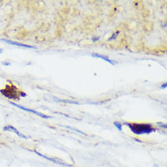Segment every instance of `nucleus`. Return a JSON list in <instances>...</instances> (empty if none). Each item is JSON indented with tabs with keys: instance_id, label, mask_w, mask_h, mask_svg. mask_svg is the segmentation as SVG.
I'll return each mask as SVG.
<instances>
[{
	"instance_id": "nucleus-1",
	"label": "nucleus",
	"mask_w": 167,
	"mask_h": 167,
	"mask_svg": "<svg viewBox=\"0 0 167 167\" xmlns=\"http://www.w3.org/2000/svg\"><path fill=\"white\" fill-rule=\"evenodd\" d=\"M125 125H127L130 130L136 135H142V134H150L156 131L151 124L148 123H128L125 122Z\"/></svg>"
},
{
	"instance_id": "nucleus-2",
	"label": "nucleus",
	"mask_w": 167,
	"mask_h": 167,
	"mask_svg": "<svg viewBox=\"0 0 167 167\" xmlns=\"http://www.w3.org/2000/svg\"><path fill=\"white\" fill-rule=\"evenodd\" d=\"M20 91L21 90H19L13 84H8V85L6 86L5 89H0V92H1L2 95H4L7 99H15V100H18L19 99Z\"/></svg>"
},
{
	"instance_id": "nucleus-3",
	"label": "nucleus",
	"mask_w": 167,
	"mask_h": 167,
	"mask_svg": "<svg viewBox=\"0 0 167 167\" xmlns=\"http://www.w3.org/2000/svg\"><path fill=\"white\" fill-rule=\"evenodd\" d=\"M10 103H11V105H13V106H15V107H18V108H19V109H21V110H23V111H28V112H30V113L36 114V115H38V116H39V117H41V118H44V119L51 118V117L49 116V115H45V114H43V113H41V112H38V111H34V110H31V109H28V108H26V107L21 106V105H18V104H17V103H15V102H13V101H11Z\"/></svg>"
},
{
	"instance_id": "nucleus-4",
	"label": "nucleus",
	"mask_w": 167,
	"mask_h": 167,
	"mask_svg": "<svg viewBox=\"0 0 167 167\" xmlns=\"http://www.w3.org/2000/svg\"><path fill=\"white\" fill-rule=\"evenodd\" d=\"M3 130H4L5 132H11V133H16L18 136H19L20 138H23V139H28V136L24 135V134L21 133L19 131H18L14 126H11V125H6V126H5V127L3 128Z\"/></svg>"
},
{
	"instance_id": "nucleus-5",
	"label": "nucleus",
	"mask_w": 167,
	"mask_h": 167,
	"mask_svg": "<svg viewBox=\"0 0 167 167\" xmlns=\"http://www.w3.org/2000/svg\"><path fill=\"white\" fill-rule=\"evenodd\" d=\"M37 154H38L39 156H41V157H43V158H45V159H47V160H49V161H51V162H53V163H55L57 165H65V166H71L70 165H69V164H67V163H65V162H63V161H61V160H59V159H57V158H51V157H48V156H46V155H43V154H41L40 153H38V152H35Z\"/></svg>"
},
{
	"instance_id": "nucleus-6",
	"label": "nucleus",
	"mask_w": 167,
	"mask_h": 167,
	"mask_svg": "<svg viewBox=\"0 0 167 167\" xmlns=\"http://www.w3.org/2000/svg\"><path fill=\"white\" fill-rule=\"evenodd\" d=\"M2 41L7 43V44H10V45H13V46H18V47H21V48H26V49H34V50H37L36 47H33V46H29L27 44H22V43H19V42H16V41H13V40H9V39H1Z\"/></svg>"
},
{
	"instance_id": "nucleus-7",
	"label": "nucleus",
	"mask_w": 167,
	"mask_h": 167,
	"mask_svg": "<svg viewBox=\"0 0 167 167\" xmlns=\"http://www.w3.org/2000/svg\"><path fill=\"white\" fill-rule=\"evenodd\" d=\"M92 57H94V58H101V59H103V60H105V61H107V62H109L110 64L111 65H115V64H117V62L116 61H114V60H111V58H109L108 57H106V56H103V55H99V54H96V53H94V54H92Z\"/></svg>"
},
{
	"instance_id": "nucleus-8",
	"label": "nucleus",
	"mask_w": 167,
	"mask_h": 167,
	"mask_svg": "<svg viewBox=\"0 0 167 167\" xmlns=\"http://www.w3.org/2000/svg\"><path fill=\"white\" fill-rule=\"evenodd\" d=\"M113 124H114V126H115V127H116L119 131H121V130H122V125H121V122H119V121H115Z\"/></svg>"
},
{
	"instance_id": "nucleus-9",
	"label": "nucleus",
	"mask_w": 167,
	"mask_h": 167,
	"mask_svg": "<svg viewBox=\"0 0 167 167\" xmlns=\"http://www.w3.org/2000/svg\"><path fill=\"white\" fill-rule=\"evenodd\" d=\"M119 33H120L119 31H116V32H115L114 34H112V36H111V38H110L108 39V41H111V40H113V39H116V38L118 37Z\"/></svg>"
},
{
	"instance_id": "nucleus-10",
	"label": "nucleus",
	"mask_w": 167,
	"mask_h": 167,
	"mask_svg": "<svg viewBox=\"0 0 167 167\" xmlns=\"http://www.w3.org/2000/svg\"><path fill=\"white\" fill-rule=\"evenodd\" d=\"M10 64H11L10 62H6V61L2 62V65H4V66H9Z\"/></svg>"
},
{
	"instance_id": "nucleus-11",
	"label": "nucleus",
	"mask_w": 167,
	"mask_h": 167,
	"mask_svg": "<svg viewBox=\"0 0 167 167\" xmlns=\"http://www.w3.org/2000/svg\"><path fill=\"white\" fill-rule=\"evenodd\" d=\"M99 39H100V37H96V38H92V41L95 42V41H97V40H99Z\"/></svg>"
},
{
	"instance_id": "nucleus-12",
	"label": "nucleus",
	"mask_w": 167,
	"mask_h": 167,
	"mask_svg": "<svg viewBox=\"0 0 167 167\" xmlns=\"http://www.w3.org/2000/svg\"><path fill=\"white\" fill-rule=\"evenodd\" d=\"M166 87H167V84L164 83L162 86H161V89H166Z\"/></svg>"
},
{
	"instance_id": "nucleus-13",
	"label": "nucleus",
	"mask_w": 167,
	"mask_h": 167,
	"mask_svg": "<svg viewBox=\"0 0 167 167\" xmlns=\"http://www.w3.org/2000/svg\"><path fill=\"white\" fill-rule=\"evenodd\" d=\"M153 167H160V166H159V165H155V164H154V165H153Z\"/></svg>"
},
{
	"instance_id": "nucleus-14",
	"label": "nucleus",
	"mask_w": 167,
	"mask_h": 167,
	"mask_svg": "<svg viewBox=\"0 0 167 167\" xmlns=\"http://www.w3.org/2000/svg\"><path fill=\"white\" fill-rule=\"evenodd\" d=\"M2 52H3V50H2V49H0V54H1Z\"/></svg>"
}]
</instances>
